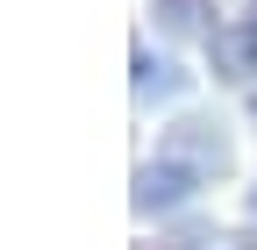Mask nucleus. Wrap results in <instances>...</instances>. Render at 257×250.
<instances>
[{
  "label": "nucleus",
  "mask_w": 257,
  "mask_h": 250,
  "mask_svg": "<svg viewBox=\"0 0 257 250\" xmlns=\"http://www.w3.org/2000/svg\"><path fill=\"white\" fill-rule=\"evenodd\" d=\"M157 158H172V165H186L193 179H221L229 172V143L214 136V121H179V129H165V150H157Z\"/></svg>",
  "instance_id": "obj_1"
},
{
  "label": "nucleus",
  "mask_w": 257,
  "mask_h": 250,
  "mask_svg": "<svg viewBox=\"0 0 257 250\" xmlns=\"http://www.w3.org/2000/svg\"><path fill=\"white\" fill-rule=\"evenodd\" d=\"M193 186H200V179H193L186 165L157 158V165H143V172H136V207H143V214H165V207L193 200Z\"/></svg>",
  "instance_id": "obj_2"
},
{
  "label": "nucleus",
  "mask_w": 257,
  "mask_h": 250,
  "mask_svg": "<svg viewBox=\"0 0 257 250\" xmlns=\"http://www.w3.org/2000/svg\"><path fill=\"white\" fill-rule=\"evenodd\" d=\"M214 43V65H221V79H243V72H257V15H243V22H229L221 36H207Z\"/></svg>",
  "instance_id": "obj_3"
},
{
  "label": "nucleus",
  "mask_w": 257,
  "mask_h": 250,
  "mask_svg": "<svg viewBox=\"0 0 257 250\" xmlns=\"http://www.w3.org/2000/svg\"><path fill=\"white\" fill-rule=\"evenodd\" d=\"M157 29L165 36H214L207 0H157Z\"/></svg>",
  "instance_id": "obj_4"
},
{
  "label": "nucleus",
  "mask_w": 257,
  "mask_h": 250,
  "mask_svg": "<svg viewBox=\"0 0 257 250\" xmlns=\"http://www.w3.org/2000/svg\"><path fill=\"white\" fill-rule=\"evenodd\" d=\"M172 86H179V72L157 65L150 50H136V93H143V100H150V93H172Z\"/></svg>",
  "instance_id": "obj_5"
},
{
  "label": "nucleus",
  "mask_w": 257,
  "mask_h": 250,
  "mask_svg": "<svg viewBox=\"0 0 257 250\" xmlns=\"http://www.w3.org/2000/svg\"><path fill=\"white\" fill-rule=\"evenodd\" d=\"M250 114H257V100H250Z\"/></svg>",
  "instance_id": "obj_6"
}]
</instances>
